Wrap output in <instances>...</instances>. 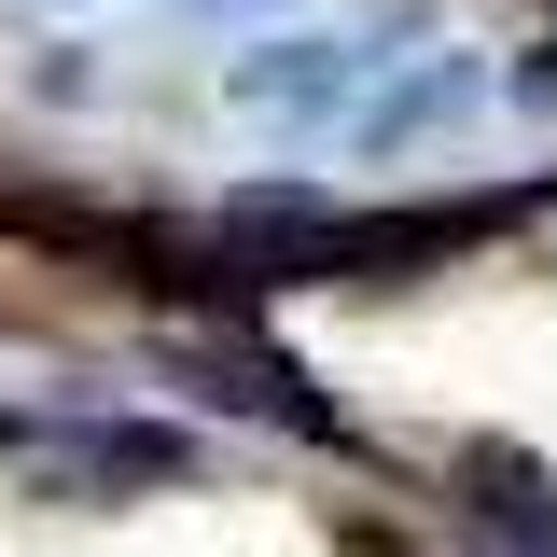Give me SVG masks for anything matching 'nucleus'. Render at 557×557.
<instances>
[{
    "label": "nucleus",
    "mask_w": 557,
    "mask_h": 557,
    "mask_svg": "<svg viewBox=\"0 0 557 557\" xmlns=\"http://www.w3.org/2000/svg\"><path fill=\"white\" fill-rule=\"evenodd\" d=\"M237 98H265V112H335V98H348V57H335V42H278V57L237 70Z\"/></svg>",
    "instance_id": "f257e3e1"
},
{
    "label": "nucleus",
    "mask_w": 557,
    "mask_h": 557,
    "mask_svg": "<svg viewBox=\"0 0 557 557\" xmlns=\"http://www.w3.org/2000/svg\"><path fill=\"white\" fill-rule=\"evenodd\" d=\"M84 474H196V446L139 432V418H84Z\"/></svg>",
    "instance_id": "f03ea898"
},
{
    "label": "nucleus",
    "mask_w": 557,
    "mask_h": 557,
    "mask_svg": "<svg viewBox=\"0 0 557 557\" xmlns=\"http://www.w3.org/2000/svg\"><path fill=\"white\" fill-rule=\"evenodd\" d=\"M460 98H474V84H460V70H418L405 98H391V112H376V139H405V126H446V112H460Z\"/></svg>",
    "instance_id": "7ed1b4c3"
}]
</instances>
